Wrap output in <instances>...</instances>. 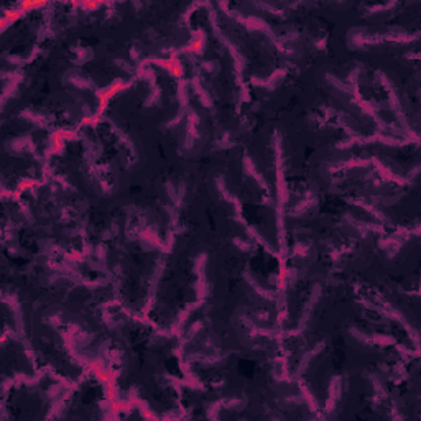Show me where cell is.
Masks as SVG:
<instances>
[{"label":"cell","instance_id":"1","mask_svg":"<svg viewBox=\"0 0 421 421\" xmlns=\"http://www.w3.org/2000/svg\"><path fill=\"white\" fill-rule=\"evenodd\" d=\"M229 15H232L235 20L239 21V23H242L243 27H247L250 32H257V33H262L263 36H267V38L273 43V46H275L277 49L283 51V53H286V51H288L283 46V43L277 38V35L273 33V30L270 28V25L267 23V21H263L262 18H258V17H242V15H239V13H235V12L229 13Z\"/></svg>","mask_w":421,"mask_h":421},{"label":"cell","instance_id":"2","mask_svg":"<svg viewBox=\"0 0 421 421\" xmlns=\"http://www.w3.org/2000/svg\"><path fill=\"white\" fill-rule=\"evenodd\" d=\"M273 150H275V176H277V193L280 204L286 203V184H285V160H283V146L280 134L273 135Z\"/></svg>","mask_w":421,"mask_h":421},{"label":"cell","instance_id":"3","mask_svg":"<svg viewBox=\"0 0 421 421\" xmlns=\"http://www.w3.org/2000/svg\"><path fill=\"white\" fill-rule=\"evenodd\" d=\"M379 79H380V84L383 86V89H385L387 94H388V102H390V106H391V110H393V114L398 117V122H400L408 132H411L410 130V125H408V120L405 119L403 106H402V102H400V97H398V94H397V89H395L393 83H391V81L387 78V75H383V72H379Z\"/></svg>","mask_w":421,"mask_h":421},{"label":"cell","instance_id":"4","mask_svg":"<svg viewBox=\"0 0 421 421\" xmlns=\"http://www.w3.org/2000/svg\"><path fill=\"white\" fill-rule=\"evenodd\" d=\"M319 296H321V286L316 285V286L313 288L311 294H309L308 301L305 303V306H303V311H301V316H300V323H298L296 331L288 332V336H291V334H300V332H303V331L306 329L308 323H309V319H311V316H313L314 309H316V305H317V300H319Z\"/></svg>","mask_w":421,"mask_h":421},{"label":"cell","instance_id":"5","mask_svg":"<svg viewBox=\"0 0 421 421\" xmlns=\"http://www.w3.org/2000/svg\"><path fill=\"white\" fill-rule=\"evenodd\" d=\"M206 260H208V255L206 254H199L194 263V271L197 275V283H196V293H197V300H204L208 296V278H206Z\"/></svg>","mask_w":421,"mask_h":421},{"label":"cell","instance_id":"6","mask_svg":"<svg viewBox=\"0 0 421 421\" xmlns=\"http://www.w3.org/2000/svg\"><path fill=\"white\" fill-rule=\"evenodd\" d=\"M201 305H203L201 300H197V301H194V303H191V305H188L178 316H176V319L173 321V326L169 328V331L166 332V334L171 336V334H176V332H180V331L183 329V326H184V323H186V319L189 317V314L193 313V311H196V309H197L199 306H201Z\"/></svg>","mask_w":421,"mask_h":421},{"label":"cell","instance_id":"7","mask_svg":"<svg viewBox=\"0 0 421 421\" xmlns=\"http://www.w3.org/2000/svg\"><path fill=\"white\" fill-rule=\"evenodd\" d=\"M374 161V165L377 166V171L380 173V176L385 181H391V183H397V184H400V186H405V184H408L410 181L406 180V178H403V176H400V175H397L395 171H391L390 168H387L385 165L382 163V161L379 160V158H374L372 160Z\"/></svg>","mask_w":421,"mask_h":421},{"label":"cell","instance_id":"8","mask_svg":"<svg viewBox=\"0 0 421 421\" xmlns=\"http://www.w3.org/2000/svg\"><path fill=\"white\" fill-rule=\"evenodd\" d=\"M341 393H342L341 377H334L329 383V397H328V403H326V411H332L336 408L339 398H341Z\"/></svg>","mask_w":421,"mask_h":421},{"label":"cell","instance_id":"9","mask_svg":"<svg viewBox=\"0 0 421 421\" xmlns=\"http://www.w3.org/2000/svg\"><path fill=\"white\" fill-rule=\"evenodd\" d=\"M286 76V69L282 68V69H277L275 72H271L268 78L265 79H258V78H252V83L258 87H263V89H275L277 84L282 81L283 78Z\"/></svg>","mask_w":421,"mask_h":421},{"label":"cell","instance_id":"10","mask_svg":"<svg viewBox=\"0 0 421 421\" xmlns=\"http://www.w3.org/2000/svg\"><path fill=\"white\" fill-rule=\"evenodd\" d=\"M243 278H245V282L250 285V288H252V290H254L260 298H263V300H277V298H278L277 293H273L271 290H265V288L257 282L255 277H254L250 271H245V273H243Z\"/></svg>","mask_w":421,"mask_h":421},{"label":"cell","instance_id":"11","mask_svg":"<svg viewBox=\"0 0 421 421\" xmlns=\"http://www.w3.org/2000/svg\"><path fill=\"white\" fill-rule=\"evenodd\" d=\"M145 78H148L146 81L150 83V95L146 97V102H145V106L146 107H152L153 104H158L160 102V97H161V89H160V86L157 83V79H155V72L153 71H145Z\"/></svg>","mask_w":421,"mask_h":421},{"label":"cell","instance_id":"12","mask_svg":"<svg viewBox=\"0 0 421 421\" xmlns=\"http://www.w3.org/2000/svg\"><path fill=\"white\" fill-rule=\"evenodd\" d=\"M243 169H245V173L250 176V178H254L257 181V184L260 186L262 189H268V183L267 180L263 178V175L258 171L257 166L254 165V161L250 160V157H245L243 158Z\"/></svg>","mask_w":421,"mask_h":421},{"label":"cell","instance_id":"13","mask_svg":"<svg viewBox=\"0 0 421 421\" xmlns=\"http://www.w3.org/2000/svg\"><path fill=\"white\" fill-rule=\"evenodd\" d=\"M9 146V150L13 153H18V152H33L35 150V145L32 142V137L30 135H25V137H18L15 140H12V142L7 145Z\"/></svg>","mask_w":421,"mask_h":421},{"label":"cell","instance_id":"14","mask_svg":"<svg viewBox=\"0 0 421 421\" xmlns=\"http://www.w3.org/2000/svg\"><path fill=\"white\" fill-rule=\"evenodd\" d=\"M196 122L197 117L193 110H189V119H188V134H186V142H184V146L186 148H193V145L197 138V130H196Z\"/></svg>","mask_w":421,"mask_h":421},{"label":"cell","instance_id":"15","mask_svg":"<svg viewBox=\"0 0 421 421\" xmlns=\"http://www.w3.org/2000/svg\"><path fill=\"white\" fill-rule=\"evenodd\" d=\"M324 349V342H319L317 345H314L311 351H308L305 356H303V359L300 360V365H298V370H296V375H301L303 372L306 370V367L309 365V362H311L317 354H319L321 351Z\"/></svg>","mask_w":421,"mask_h":421},{"label":"cell","instance_id":"16","mask_svg":"<svg viewBox=\"0 0 421 421\" xmlns=\"http://www.w3.org/2000/svg\"><path fill=\"white\" fill-rule=\"evenodd\" d=\"M204 46H206V33L203 30H197L194 33V38L191 40V43L186 46V51H193V53L201 55Z\"/></svg>","mask_w":421,"mask_h":421},{"label":"cell","instance_id":"17","mask_svg":"<svg viewBox=\"0 0 421 421\" xmlns=\"http://www.w3.org/2000/svg\"><path fill=\"white\" fill-rule=\"evenodd\" d=\"M193 87H194V91H196V95H197V99L199 102L204 106V107H211L212 106V99H211V95L208 94V91L204 89L203 84H201V81H199V78H194L193 79Z\"/></svg>","mask_w":421,"mask_h":421},{"label":"cell","instance_id":"18","mask_svg":"<svg viewBox=\"0 0 421 421\" xmlns=\"http://www.w3.org/2000/svg\"><path fill=\"white\" fill-rule=\"evenodd\" d=\"M352 203L356 204V206H359V208H362V209H365L367 212H370L374 217H377V219H380V220H385V216H383L382 212H379V209L377 208H374L372 204H368V203H365L364 199H360V197H356V199H352Z\"/></svg>","mask_w":421,"mask_h":421},{"label":"cell","instance_id":"19","mask_svg":"<svg viewBox=\"0 0 421 421\" xmlns=\"http://www.w3.org/2000/svg\"><path fill=\"white\" fill-rule=\"evenodd\" d=\"M21 117H25V120L35 123L36 127H46V120L43 119V117H41L40 114L33 112V110H30V109H28V110H23V112H21Z\"/></svg>","mask_w":421,"mask_h":421},{"label":"cell","instance_id":"20","mask_svg":"<svg viewBox=\"0 0 421 421\" xmlns=\"http://www.w3.org/2000/svg\"><path fill=\"white\" fill-rule=\"evenodd\" d=\"M301 393H303V400H305L308 405H309V410H313V411H317V402H316V398L313 397V393L309 391V388L306 385H303L301 383Z\"/></svg>","mask_w":421,"mask_h":421},{"label":"cell","instance_id":"21","mask_svg":"<svg viewBox=\"0 0 421 421\" xmlns=\"http://www.w3.org/2000/svg\"><path fill=\"white\" fill-rule=\"evenodd\" d=\"M316 201H317V199H316V196H309V197H305V199H303V201H301V203H300V204L296 206V208L293 209V214H294V216H296V214H301V212H305L306 209H309V208H311V206H314V204H316Z\"/></svg>","mask_w":421,"mask_h":421},{"label":"cell","instance_id":"22","mask_svg":"<svg viewBox=\"0 0 421 421\" xmlns=\"http://www.w3.org/2000/svg\"><path fill=\"white\" fill-rule=\"evenodd\" d=\"M370 165L368 160H362V158H352L349 161H344V163H339V168H365Z\"/></svg>","mask_w":421,"mask_h":421},{"label":"cell","instance_id":"23","mask_svg":"<svg viewBox=\"0 0 421 421\" xmlns=\"http://www.w3.org/2000/svg\"><path fill=\"white\" fill-rule=\"evenodd\" d=\"M203 329V323L201 321H197V323H194L193 326H191V331H188V334H186V337H184V341H183V344H186V341H189V339H193L199 331Z\"/></svg>","mask_w":421,"mask_h":421},{"label":"cell","instance_id":"24","mask_svg":"<svg viewBox=\"0 0 421 421\" xmlns=\"http://www.w3.org/2000/svg\"><path fill=\"white\" fill-rule=\"evenodd\" d=\"M72 84L81 87V89H86V87H92V83H89V81H86L84 78H79V76H72V79H69Z\"/></svg>","mask_w":421,"mask_h":421},{"label":"cell","instance_id":"25","mask_svg":"<svg viewBox=\"0 0 421 421\" xmlns=\"http://www.w3.org/2000/svg\"><path fill=\"white\" fill-rule=\"evenodd\" d=\"M234 243L239 247V250H242V252H250V249H252V242L250 240H243V239H234Z\"/></svg>","mask_w":421,"mask_h":421},{"label":"cell","instance_id":"26","mask_svg":"<svg viewBox=\"0 0 421 421\" xmlns=\"http://www.w3.org/2000/svg\"><path fill=\"white\" fill-rule=\"evenodd\" d=\"M203 66H204L206 71L211 72V75H216V72L219 71V63L217 61H206Z\"/></svg>","mask_w":421,"mask_h":421},{"label":"cell","instance_id":"27","mask_svg":"<svg viewBox=\"0 0 421 421\" xmlns=\"http://www.w3.org/2000/svg\"><path fill=\"white\" fill-rule=\"evenodd\" d=\"M397 4H387V5H375V7H372V9H367V12H383V10H388V9H391V7H395Z\"/></svg>","mask_w":421,"mask_h":421}]
</instances>
